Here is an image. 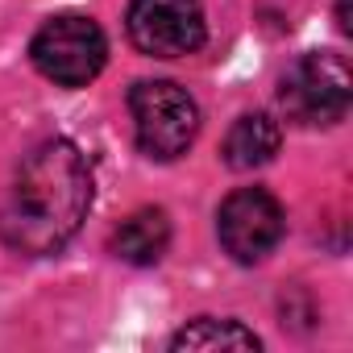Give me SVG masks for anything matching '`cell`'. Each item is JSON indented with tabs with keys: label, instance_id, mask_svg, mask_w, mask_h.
Returning <instances> with one entry per match:
<instances>
[{
	"label": "cell",
	"instance_id": "1",
	"mask_svg": "<svg viewBox=\"0 0 353 353\" xmlns=\"http://www.w3.org/2000/svg\"><path fill=\"white\" fill-rule=\"evenodd\" d=\"M92 208V166L83 150L67 137L34 145L17 174L9 200L0 208V241L26 258L59 254Z\"/></svg>",
	"mask_w": 353,
	"mask_h": 353
},
{
	"label": "cell",
	"instance_id": "2",
	"mask_svg": "<svg viewBox=\"0 0 353 353\" xmlns=\"http://www.w3.org/2000/svg\"><path fill=\"white\" fill-rule=\"evenodd\" d=\"M129 112L141 154L158 162H174L192 150L200 133V104L174 79H137L129 88Z\"/></svg>",
	"mask_w": 353,
	"mask_h": 353
},
{
	"label": "cell",
	"instance_id": "3",
	"mask_svg": "<svg viewBox=\"0 0 353 353\" xmlns=\"http://www.w3.org/2000/svg\"><path fill=\"white\" fill-rule=\"evenodd\" d=\"M30 59L42 79H50L59 88H88L108 63V38L92 17L59 13V17L42 21V30L34 34Z\"/></svg>",
	"mask_w": 353,
	"mask_h": 353
},
{
	"label": "cell",
	"instance_id": "4",
	"mask_svg": "<svg viewBox=\"0 0 353 353\" xmlns=\"http://www.w3.org/2000/svg\"><path fill=\"white\" fill-rule=\"evenodd\" d=\"M279 104H283L287 121L307 125V129L345 121V112L353 104V79H349L345 59L328 54V50L299 54L279 79Z\"/></svg>",
	"mask_w": 353,
	"mask_h": 353
},
{
	"label": "cell",
	"instance_id": "5",
	"mask_svg": "<svg viewBox=\"0 0 353 353\" xmlns=\"http://www.w3.org/2000/svg\"><path fill=\"white\" fill-rule=\"evenodd\" d=\"M125 30L150 59H188L208 38L200 0H129Z\"/></svg>",
	"mask_w": 353,
	"mask_h": 353
},
{
	"label": "cell",
	"instance_id": "6",
	"mask_svg": "<svg viewBox=\"0 0 353 353\" xmlns=\"http://www.w3.org/2000/svg\"><path fill=\"white\" fill-rule=\"evenodd\" d=\"M283 229H287L283 204L266 188H237L216 212V237L225 254L241 266L262 262L283 241Z\"/></svg>",
	"mask_w": 353,
	"mask_h": 353
},
{
	"label": "cell",
	"instance_id": "7",
	"mask_svg": "<svg viewBox=\"0 0 353 353\" xmlns=\"http://www.w3.org/2000/svg\"><path fill=\"white\" fill-rule=\"evenodd\" d=\"M108 245L129 266H154V262H162V254L170 245V221L162 208H137L133 216H125L112 229Z\"/></svg>",
	"mask_w": 353,
	"mask_h": 353
},
{
	"label": "cell",
	"instance_id": "8",
	"mask_svg": "<svg viewBox=\"0 0 353 353\" xmlns=\"http://www.w3.org/2000/svg\"><path fill=\"white\" fill-rule=\"evenodd\" d=\"M283 145V129L270 112H245L233 121V129L225 133V162L233 170H254V166H266Z\"/></svg>",
	"mask_w": 353,
	"mask_h": 353
},
{
	"label": "cell",
	"instance_id": "9",
	"mask_svg": "<svg viewBox=\"0 0 353 353\" xmlns=\"http://www.w3.org/2000/svg\"><path fill=\"white\" fill-rule=\"evenodd\" d=\"M258 345L262 341L254 328L237 320H216V316H200L170 336V349H258Z\"/></svg>",
	"mask_w": 353,
	"mask_h": 353
},
{
	"label": "cell",
	"instance_id": "10",
	"mask_svg": "<svg viewBox=\"0 0 353 353\" xmlns=\"http://www.w3.org/2000/svg\"><path fill=\"white\" fill-rule=\"evenodd\" d=\"M336 30L349 34V0H336Z\"/></svg>",
	"mask_w": 353,
	"mask_h": 353
}]
</instances>
